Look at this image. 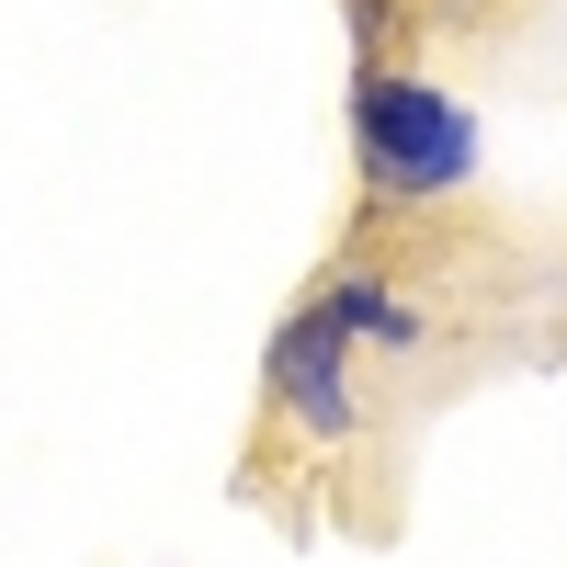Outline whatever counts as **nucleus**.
Listing matches in <instances>:
<instances>
[{
  "label": "nucleus",
  "mask_w": 567,
  "mask_h": 567,
  "mask_svg": "<svg viewBox=\"0 0 567 567\" xmlns=\"http://www.w3.org/2000/svg\"><path fill=\"white\" fill-rule=\"evenodd\" d=\"M352 148H363V194L374 205H432L477 171V114L432 80H398V69H363L352 91Z\"/></svg>",
  "instance_id": "nucleus-1"
},
{
  "label": "nucleus",
  "mask_w": 567,
  "mask_h": 567,
  "mask_svg": "<svg viewBox=\"0 0 567 567\" xmlns=\"http://www.w3.org/2000/svg\"><path fill=\"white\" fill-rule=\"evenodd\" d=\"M341 341H352V329H341V307H329V296L296 307V318L272 329V409H284V420H307V443H341V432H352Z\"/></svg>",
  "instance_id": "nucleus-2"
},
{
  "label": "nucleus",
  "mask_w": 567,
  "mask_h": 567,
  "mask_svg": "<svg viewBox=\"0 0 567 567\" xmlns=\"http://www.w3.org/2000/svg\"><path fill=\"white\" fill-rule=\"evenodd\" d=\"M329 307H341V329H363V341H386V352H409V341H420V318L386 296V284H329Z\"/></svg>",
  "instance_id": "nucleus-3"
}]
</instances>
